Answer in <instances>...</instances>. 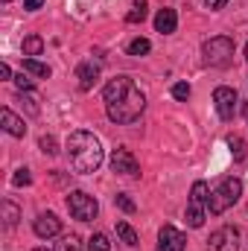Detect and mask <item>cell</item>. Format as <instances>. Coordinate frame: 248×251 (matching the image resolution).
<instances>
[{
  "label": "cell",
  "instance_id": "obj_1",
  "mask_svg": "<svg viewBox=\"0 0 248 251\" xmlns=\"http://www.w3.org/2000/svg\"><path fill=\"white\" fill-rule=\"evenodd\" d=\"M102 102H105V114L108 120L117 126H131L146 108V97L137 88L134 79L128 76H114L105 82L102 88Z\"/></svg>",
  "mask_w": 248,
  "mask_h": 251
},
{
  "label": "cell",
  "instance_id": "obj_8",
  "mask_svg": "<svg viewBox=\"0 0 248 251\" xmlns=\"http://www.w3.org/2000/svg\"><path fill=\"white\" fill-rule=\"evenodd\" d=\"M237 102H240V97H237L234 88L222 85V88L213 91V105H216V114H219L222 120H234V114H237Z\"/></svg>",
  "mask_w": 248,
  "mask_h": 251
},
{
  "label": "cell",
  "instance_id": "obj_33",
  "mask_svg": "<svg viewBox=\"0 0 248 251\" xmlns=\"http://www.w3.org/2000/svg\"><path fill=\"white\" fill-rule=\"evenodd\" d=\"M243 117H246V123H248V102L243 105Z\"/></svg>",
  "mask_w": 248,
  "mask_h": 251
},
{
  "label": "cell",
  "instance_id": "obj_12",
  "mask_svg": "<svg viewBox=\"0 0 248 251\" xmlns=\"http://www.w3.org/2000/svg\"><path fill=\"white\" fill-rule=\"evenodd\" d=\"M99 62H82L76 67V82H79V91H91L99 79Z\"/></svg>",
  "mask_w": 248,
  "mask_h": 251
},
{
  "label": "cell",
  "instance_id": "obj_35",
  "mask_svg": "<svg viewBox=\"0 0 248 251\" xmlns=\"http://www.w3.org/2000/svg\"><path fill=\"white\" fill-rule=\"evenodd\" d=\"M246 62H248V44H246Z\"/></svg>",
  "mask_w": 248,
  "mask_h": 251
},
{
  "label": "cell",
  "instance_id": "obj_25",
  "mask_svg": "<svg viewBox=\"0 0 248 251\" xmlns=\"http://www.w3.org/2000/svg\"><path fill=\"white\" fill-rule=\"evenodd\" d=\"M173 97H175L178 102L190 100V85H187V82H175V85H173Z\"/></svg>",
  "mask_w": 248,
  "mask_h": 251
},
{
  "label": "cell",
  "instance_id": "obj_2",
  "mask_svg": "<svg viewBox=\"0 0 248 251\" xmlns=\"http://www.w3.org/2000/svg\"><path fill=\"white\" fill-rule=\"evenodd\" d=\"M64 152H67V161H70L73 173H82V176L97 173V170L102 167V158H105L99 137L91 134V131H73V134L67 137Z\"/></svg>",
  "mask_w": 248,
  "mask_h": 251
},
{
  "label": "cell",
  "instance_id": "obj_17",
  "mask_svg": "<svg viewBox=\"0 0 248 251\" xmlns=\"http://www.w3.org/2000/svg\"><path fill=\"white\" fill-rule=\"evenodd\" d=\"M3 222H6V228H15L18 225V219H21V210H18V204H12L9 199H3Z\"/></svg>",
  "mask_w": 248,
  "mask_h": 251
},
{
  "label": "cell",
  "instance_id": "obj_9",
  "mask_svg": "<svg viewBox=\"0 0 248 251\" xmlns=\"http://www.w3.org/2000/svg\"><path fill=\"white\" fill-rule=\"evenodd\" d=\"M32 231H35V237H41V240L59 237V234H62V219H59L56 213H38L35 222H32Z\"/></svg>",
  "mask_w": 248,
  "mask_h": 251
},
{
  "label": "cell",
  "instance_id": "obj_7",
  "mask_svg": "<svg viewBox=\"0 0 248 251\" xmlns=\"http://www.w3.org/2000/svg\"><path fill=\"white\" fill-rule=\"evenodd\" d=\"M207 249L210 251H240V228L225 225V228L213 231L210 240H207Z\"/></svg>",
  "mask_w": 248,
  "mask_h": 251
},
{
  "label": "cell",
  "instance_id": "obj_21",
  "mask_svg": "<svg viewBox=\"0 0 248 251\" xmlns=\"http://www.w3.org/2000/svg\"><path fill=\"white\" fill-rule=\"evenodd\" d=\"M228 146H231V155H234L237 161H243V158L248 155V146H246L243 137H234V134H231V137H228Z\"/></svg>",
  "mask_w": 248,
  "mask_h": 251
},
{
  "label": "cell",
  "instance_id": "obj_18",
  "mask_svg": "<svg viewBox=\"0 0 248 251\" xmlns=\"http://www.w3.org/2000/svg\"><path fill=\"white\" fill-rule=\"evenodd\" d=\"M146 15H149V12H146V0H134V6H131V12L125 15V21H128V24H143Z\"/></svg>",
  "mask_w": 248,
  "mask_h": 251
},
{
  "label": "cell",
  "instance_id": "obj_24",
  "mask_svg": "<svg viewBox=\"0 0 248 251\" xmlns=\"http://www.w3.org/2000/svg\"><path fill=\"white\" fill-rule=\"evenodd\" d=\"M12 184L15 187H26V184H32V176H29V170L24 167V170H15V176H12Z\"/></svg>",
  "mask_w": 248,
  "mask_h": 251
},
{
  "label": "cell",
  "instance_id": "obj_22",
  "mask_svg": "<svg viewBox=\"0 0 248 251\" xmlns=\"http://www.w3.org/2000/svg\"><path fill=\"white\" fill-rule=\"evenodd\" d=\"M88 251H111V240L105 234H94L88 240Z\"/></svg>",
  "mask_w": 248,
  "mask_h": 251
},
{
  "label": "cell",
  "instance_id": "obj_32",
  "mask_svg": "<svg viewBox=\"0 0 248 251\" xmlns=\"http://www.w3.org/2000/svg\"><path fill=\"white\" fill-rule=\"evenodd\" d=\"M0 79H15V76H12V67H9L6 62L0 64Z\"/></svg>",
  "mask_w": 248,
  "mask_h": 251
},
{
  "label": "cell",
  "instance_id": "obj_20",
  "mask_svg": "<svg viewBox=\"0 0 248 251\" xmlns=\"http://www.w3.org/2000/svg\"><path fill=\"white\" fill-rule=\"evenodd\" d=\"M149 50H152L149 38H134V41H131V44L125 47V53H128V56H146Z\"/></svg>",
  "mask_w": 248,
  "mask_h": 251
},
{
  "label": "cell",
  "instance_id": "obj_23",
  "mask_svg": "<svg viewBox=\"0 0 248 251\" xmlns=\"http://www.w3.org/2000/svg\"><path fill=\"white\" fill-rule=\"evenodd\" d=\"M56 251H82V240L76 234H67V237H62V243L56 246Z\"/></svg>",
  "mask_w": 248,
  "mask_h": 251
},
{
  "label": "cell",
  "instance_id": "obj_10",
  "mask_svg": "<svg viewBox=\"0 0 248 251\" xmlns=\"http://www.w3.org/2000/svg\"><path fill=\"white\" fill-rule=\"evenodd\" d=\"M184 246H187V237L178 228H173V225L161 228V234H158V251H184Z\"/></svg>",
  "mask_w": 248,
  "mask_h": 251
},
{
  "label": "cell",
  "instance_id": "obj_6",
  "mask_svg": "<svg viewBox=\"0 0 248 251\" xmlns=\"http://www.w3.org/2000/svg\"><path fill=\"white\" fill-rule=\"evenodd\" d=\"M67 210H70L73 219L91 222V219H97V213H99V201H97L91 193H85V190H73V193L67 196Z\"/></svg>",
  "mask_w": 248,
  "mask_h": 251
},
{
  "label": "cell",
  "instance_id": "obj_16",
  "mask_svg": "<svg viewBox=\"0 0 248 251\" xmlns=\"http://www.w3.org/2000/svg\"><path fill=\"white\" fill-rule=\"evenodd\" d=\"M24 70L26 73H32V76H38V79H47L53 70H50V64L38 62V59H24Z\"/></svg>",
  "mask_w": 248,
  "mask_h": 251
},
{
  "label": "cell",
  "instance_id": "obj_15",
  "mask_svg": "<svg viewBox=\"0 0 248 251\" xmlns=\"http://www.w3.org/2000/svg\"><path fill=\"white\" fill-rule=\"evenodd\" d=\"M41 50H44V41H41V35H26V38H24V56H26V59H35V56H41Z\"/></svg>",
  "mask_w": 248,
  "mask_h": 251
},
{
  "label": "cell",
  "instance_id": "obj_13",
  "mask_svg": "<svg viewBox=\"0 0 248 251\" xmlns=\"http://www.w3.org/2000/svg\"><path fill=\"white\" fill-rule=\"evenodd\" d=\"M0 120H3V131H6V134H12V137H24V134H26V123H24L9 105H3Z\"/></svg>",
  "mask_w": 248,
  "mask_h": 251
},
{
  "label": "cell",
  "instance_id": "obj_28",
  "mask_svg": "<svg viewBox=\"0 0 248 251\" xmlns=\"http://www.w3.org/2000/svg\"><path fill=\"white\" fill-rule=\"evenodd\" d=\"M114 201H117V207H120V210H125V213H134V201H131L125 193H117V196H114Z\"/></svg>",
  "mask_w": 248,
  "mask_h": 251
},
{
  "label": "cell",
  "instance_id": "obj_14",
  "mask_svg": "<svg viewBox=\"0 0 248 251\" xmlns=\"http://www.w3.org/2000/svg\"><path fill=\"white\" fill-rule=\"evenodd\" d=\"M175 26H178V15H175V9H170V6L158 9V15H155V29L164 32V35H170V32H175Z\"/></svg>",
  "mask_w": 248,
  "mask_h": 251
},
{
  "label": "cell",
  "instance_id": "obj_31",
  "mask_svg": "<svg viewBox=\"0 0 248 251\" xmlns=\"http://www.w3.org/2000/svg\"><path fill=\"white\" fill-rule=\"evenodd\" d=\"M204 3H207V9H213V12H219V9H222V6H225L228 0H204Z\"/></svg>",
  "mask_w": 248,
  "mask_h": 251
},
{
  "label": "cell",
  "instance_id": "obj_27",
  "mask_svg": "<svg viewBox=\"0 0 248 251\" xmlns=\"http://www.w3.org/2000/svg\"><path fill=\"white\" fill-rule=\"evenodd\" d=\"M41 152H47V155H56V152H59V146H56V137H53V134H44V137H41Z\"/></svg>",
  "mask_w": 248,
  "mask_h": 251
},
{
  "label": "cell",
  "instance_id": "obj_3",
  "mask_svg": "<svg viewBox=\"0 0 248 251\" xmlns=\"http://www.w3.org/2000/svg\"><path fill=\"white\" fill-rule=\"evenodd\" d=\"M234 50H237L234 38H228V35H213V38H207V41L201 44V59H204L207 67H228V64L234 62Z\"/></svg>",
  "mask_w": 248,
  "mask_h": 251
},
{
  "label": "cell",
  "instance_id": "obj_5",
  "mask_svg": "<svg viewBox=\"0 0 248 251\" xmlns=\"http://www.w3.org/2000/svg\"><path fill=\"white\" fill-rule=\"evenodd\" d=\"M207 184L204 181H193L190 187V207H187V225L190 228H201L204 225V216H207Z\"/></svg>",
  "mask_w": 248,
  "mask_h": 251
},
{
  "label": "cell",
  "instance_id": "obj_11",
  "mask_svg": "<svg viewBox=\"0 0 248 251\" xmlns=\"http://www.w3.org/2000/svg\"><path fill=\"white\" fill-rule=\"evenodd\" d=\"M111 170H114V173H120V176H137V173H140V167H137L134 155H131L125 146L114 149V155H111Z\"/></svg>",
  "mask_w": 248,
  "mask_h": 251
},
{
  "label": "cell",
  "instance_id": "obj_30",
  "mask_svg": "<svg viewBox=\"0 0 248 251\" xmlns=\"http://www.w3.org/2000/svg\"><path fill=\"white\" fill-rule=\"evenodd\" d=\"M41 6H44V0H24V9H29V12H35Z\"/></svg>",
  "mask_w": 248,
  "mask_h": 251
},
{
  "label": "cell",
  "instance_id": "obj_36",
  "mask_svg": "<svg viewBox=\"0 0 248 251\" xmlns=\"http://www.w3.org/2000/svg\"><path fill=\"white\" fill-rule=\"evenodd\" d=\"M3 3H9V0H3Z\"/></svg>",
  "mask_w": 248,
  "mask_h": 251
},
{
  "label": "cell",
  "instance_id": "obj_4",
  "mask_svg": "<svg viewBox=\"0 0 248 251\" xmlns=\"http://www.w3.org/2000/svg\"><path fill=\"white\" fill-rule=\"evenodd\" d=\"M240 196H243V181L234 178V176H228L219 187L210 193V199H207V213H213V216L225 213L228 207H234V204L240 201Z\"/></svg>",
  "mask_w": 248,
  "mask_h": 251
},
{
  "label": "cell",
  "instance_id": "obj_26",
  "mask_svg": "<svg viewBox=\"0 0 248 251\" xmlns=\"http://www.w3.org/2000/svg\"><path fill=\"white\" fill-rule=\"evenodd\" d=\"M18 100L26 105V111H29V114H38V102H35V97H32V94H24V91H21V94H18Z\"/></svg>",
  "mask_w": 248,
  "mask_h": 251
},
{
  "label": "cell",
  "instance_id": "obj_19",
  "mask_svg": "<svg viewBox=\"0 0 248 251\" xmlns=\"http://www.w3.org/2000/svg\"><path fill=\"white\" fill-rule=\"evenodd\" d=\"M117 237L123 240L125 246H137L140 240H137V231L128 225V222H117Z\"/></svg>",
  "mask_w": 248,
  "mask_h": 251
},
{
  "label": "cell",
  "instance_id": "obj_29",
  "mask_svg": "<svg viewBox=\"0 0 248 251\" xmlns=\"http://www.w3.org/2000/svg\"><path fill=\"white\" fill-rule=\"evenodd\" d=\"M15 85H18L21 91H32V79H26L24 73H18V76H15Z\"/></svg>",
  "mask_w": 248,
  "mask_h": 251
},
{
  "label": "cell",
  "instance_id": "obj_34",
  "mask_svg": "<svg viewBox=\"0 0 248 251\" xmlns=\"http://www.w3.org/2000/svg\"><path fill=\"white\" fill-rule=\"evenodd\" d=\"M35 251H47V249H44V246H38V249H35Z\"/></svg>",
  "mask_w": 248,
  "mask_h": 251
}]
</instances>
